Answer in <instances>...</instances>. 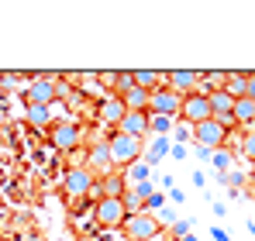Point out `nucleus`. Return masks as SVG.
Returning a JSON list of instances; mask_svg holds the SVG:
<instances>
[{"mask_svg": "<svg viewBox=\"0 0 255 241\" xmlns=\"http://www.w3.org/2000/svg\"><path fill=\"white\" fill-rule=\"evenodd\" d=\"M159 217L155 214H148V210H141V214H128V221H125V235L131 241H152V238H159Z\"/></svg>", "mask_w": 255, "mask_h": 241, "instance_id": "f03ea898", "label": "nucleus"}, {"mask_svg": "<svg viewBox=\"0 0 255 241\" xmlns=\"http://www.w3.org/2000/svg\"><path fill=\"white\" fill-rule=\"evenodd\" d=\"M193 138H197V148L200 152H217V148L228 145V127L211 118V120H204V124L193 127Z\"/></svg>", "mask_w": 255, "mask_h": 241, "instance_id": "7ed1b4c3", "label": "nucleus"}, {"mask_svg": "<svg viewBox=\"0 0 255 241\" xmlns=\"http://www.w3.org/2000/svg\"><path fill=\"white\" fill-rule=\"evenodd\" d=\"M131 80L138 90H145V93H152L155 86H162L166 83V73H155V69H138V73H131Z\"/></svg>", "mask_w": 255, "mask_h": 241, "instance_id": "ddd939ff", "label": "nucleus"}, {"mask_svg": "<svg viewBox=\"0 0 255 241\" xmlns=\"http://www.w3.org/2000/svg\"><path fill=\"white\" fill-rule=\"evenodd\" d=\"M197 83H200V73H193V69H172V73H166V83L162 86H169L172 93L186 97V93L197 90Z\"/></svg>", "mask_w": 255, "mask_h": 241, "instance_id": "9d476101", "label": "nucleus"}, {"mask_svg": "<svg viewBox=\"0 0 255 241\" xmlns=\"http://www.w3.org/2000/svg\"><path fill=\"white\" fill-rule=\"evenodd\" d=\"M231 118H235V124H245V127H252V124H255V100H249V97L235 100V107H231Z\"/></svg>", "mask_w": 255, "mask_h": 241, "instance_id": "4468645a", "label": "nucleus"}, {"mask_svg": "<svg viewBox=\"0 0 255 241\" xmlns=\"http://www.w3.org/2000/svg\"><path fill=\"white\" fill-rule=\"evenodd\" d=\"M211 104H207V97L204 93H186L183 97V104H179V120L183 124H190V127H197V124H204V120H211Z\"/></svg>", "mask_w": 255, "mask_h": 241, "instance_id": "20e7f679", "label": "nucleus"}, {"mask_svg": "<svg viewBox=\"0 0 255 241\" xmlns=\"http://www.w3.org/2000/svg\"><path fill=\"white\" fill-rule=\"evenodd\" d=\"M118 100L125 104V111H141V114H148V93H145V90H138V86H134V90H128L125 97H118Z\"/></svg>", "mask_w": 255, "mask_h": 241, "instance_id": "dca6fc26", "label": "nucleus"}, {"mask_svg": "<svg viewBox=\"0 0 255 241\" xmlns=\"http://www.w3.org/2000/svg\"><path fill=\"white\" fill-rule=\"evenodd\" d=\"M52 145L59 148V152H66V155H73L80 145H83V127L80 124H73V120H59V124H52Z\"/></svg>", "mask_w": 255, "mask_h": 241, "instance_id": "39448f33", "label": "nucleus"}, {"mask_svg": "<svg viewBox=\"0 0 255 241\" xmlns=\"http://www.w3.org/2000/svg\"><path fill=\"white\" fill-rule=\"evenodd\" d=\"M245 76H249V86H245V97H249V100H255V73H245Z\"/></svg>", "mask_w": 255, "mask_h": 241, "instance_id": "a878e982", "label": "nucleus"}, {"mask_svg": "<svg viewBox=\"0 0 255 241\" xmlns=\"http://www.w3.org/2000/svg\"><path fill=\"white\" fill-rule=\"evenodd\" d=\"M141 148H145L141 138H131V134H121V131H114V134L107 138L111 162H114V169H121V172H125L128 165H134V162L141 159Z\"/></svg>", "mask_w": 255, "mask_h": 241, "instance_id": "f257e3e1", "label": "nucleus"}, {"mask_svg": "<svg viewBox=\"0 0 255 241\" xmlns=\"http://www.w3.org/2000/svg\"><path fill=\"white\" fill-rule=\"evenodd\" d=\"M93 186H97V179L90 176L86 165H73V169L66 172V179H62V190H66L69 197H86Z\"/></svg>", "mask_w": 255, "mask_h": 241, "instance_id": "1a4fd4ad", "label": "nucleus"}, {"mask_svg": "<svg viewBox=\"0 0 255 241\" xmlns=\"http://www.w3.org/2000/svg\"><path fill=\"white\" fill-rule=\"evenodd\" d=\"M179 104L183 97L172 93L169 86H155L148 93V114H162V118H179Z\"/></svg>", "mask_w": 255, "mask_h": 241, "instance_id": "423d86ee", "label": "nucleus"}, {"mask_svg": "<svg viewBox=\"0 0 255 241\" xmlns=\"http://www.w3.org/2000/svg\"><path fill=\"white\" fill-rule=\"evenodd\" d=\"M97 114H100V120H107V124H114V127H118L128 111H125V104H121V100H104V104L97 107Z\"/></svg>", "mask_w": 255, "mask_h": 241, "instance_id": "2eb2a0df", "label": "nucleus"}, {"mask_svg": "<svg viewBox=\"0 0 255 241\" xmlns=\"http://www.w3.org/2000/svg\"><path fill=\"white\" fill-rule=\"evenodd\" d=\"M55 97H69V83H55Z\"/></svg>", "mask_w": 255, "mask_h": 241, "instance_id": "cd10ccee", "label": "nucleus"}, {"mask_svg": "<svg viewBox=\"0 0 255 241\" xmlns=\"http://www.w3.org/2000/svg\"><path fill=\"white\" fill-rule=\"evenodd\" d=\"M86 169H90V176L100 183V179H107L111 172H118L114 169V162H111V152H107V141H97L90 152H86V162H83Z\"/></svg>", "mask_w": 255, "mask_h": 241, "instance_id": "0eeeda50", "label": "nucleus"}, {"mask_svg": "<svg viewBox=\"0 0 255 241\" xmlns=\"http://www.w3.org/2000/svg\"><path fill=\"white\" fill-rule=\"evenodd\" d=\"M97 80L104 83L107 90H114V86H118V73H114V69H111V73H97Z\"/></svg>", "mask_w": 255, "mask_h": 241, "instance_id": "393cba45", "label": "nucleus"}, {"mask_svg": "<svg viewBox=\"0 0 255 241\" xmlns=\"http://www.w3.org/2000/svg\"><path fill=\"white\" fill-rule=\"evenodd\" d=\"M28 124H31V127H45V124H52V107L28 104Z\"/></svg>", "mask_w": 255, "mask_h": 241, "instance_id": "a211bd4d", "label": "nucleus"}, {"mask_svg": "<svg viewBox=\"0 0 255 241\" xmlns=\"http://www.w3.org/2000/svg\"><path fill=\"white\" fill-rule=\"evenodd\" d=\"M128 90H134V80H131V73H118V86H114V93H118V97H125Z\"/></svg>", "mask_w": 255, "mask_h": 241, "instance_id": "5701e85b", "label": "nucleus"}, {"mask_svg": "<svg viewBox=\"0 0 255 241\" xmlns=\"http://www.w3.org/2000/svg\"><path fill=\"white\" fill-rule=\"evenodd\" d=\"M24 100H28V104L48 107V104L55 100V80H52V76H35L31 86H28V93H24Z\"/></svg>", "mask_w": 255, "mask_h": 241, "instance_id": "9b49d317", "label": "nucleus"}, {"mask_svg": "<svg viewBox=\"0 0 255 241\" xmlns=\"http://www.w3.org/2000/svg\"><path fill=\"white\" fill-rule=\"evenodd\" d=\"M214 165H217V172H228V169H231V155H228L224 148H217V152H214Z\"/></svg>", "mask_w": 255, "mask_h": 241, "instance_id": "b1692460", "label": "nucleus"}, {"mask_svg": "<svg viewBox=\"0 0 255 241\" xmlns=\"http://www.w3.org/2000/svg\"><path fill=\"white\" fill-rule=\"evenodd\" d=\"M100 193H104V197H125V179H121V172H111L107 179H100Z\"/></svg>", "mask_w": 255, "mask_h": 241, "instance_id": "6ab92c4d", "label": "nucleus"}, {"mask_svg": "<svg viewBox=\"0 0 255 241\" xmlns=\"http://www.w3.org/2000/svg\"><path fill=\"white\" fill-rule=\"evenodd\" d=\"M245 86H249V76H245V73H228L224 93H228L231 100H242V97H245Z\"/></svg>", "mask_w": 255, "mask_h": 241, "instance_id": "f3484780", "label": "nucleus"}, {"mask_svg": "<svg viewBox=\"0 0 255 241\" xmlns=\"http://www.w3.org/2000/svg\"><path fill=\"white\" fill-rule=\"evenodd\" d=\"M252 179H255V162H252Z\"/></svg>", "mask_w": 255, "mask_h": 241, "instance_id": "c756f323", "label": "nucleus"}, {"mask_svg": "<svg viewBox=\"0 0 255 241\" xmlns=\"http://www.w3.org/2000/svg\"><path fill=\"white\" fill-rule=\"evenodd\" d=\"M118 131L145 141V134H148V114H141V111H128L125 118H121V124H118Z\"/></svg>", "mask_w": 255, "mask_h": 241, "instance_id": "f8f14e48", "label": "nucleus"}, {"mask_svg": "<svg viewBox=\"0 0 255 241\" xmlns=\"http://www.w3.org/2000/svg\"><path fill=\"white\" fill-rule=\"evenodd\" d=\"M172 131V118H162V114H148V134L155 138H166Z\"/></svg>", "mask_w": 255, "mask_h": 241, "instance_id": "aec40b11", "label": "nucleus"}, {"mask_svg": "<svg viewBox=\"0 0 255 241\" xmlns=\"http://www.w3.org/2000/svg\"><path fill=\"white\" fill-rule=\"evenodd\" d=\"M242 155H245V162H255V131L242 134Z\"/></svg>", "mask_w": 255, "mask_h": 241, "instance_id": "4be33fe9", "label": "nucleus"}, {"mask_svg": "<svg viewBox=\"0 0 255 241\" xmlns=\"http://www.w3.org/2000/svg\"><path fill=\"white\" fill-rule=\"evenodd\" d=\"M166 152H169V141H166V138H155V141H152V148H148V165H152V162H159Z\"/></svg>", "mask_w": 255, "mask_h": 241, "instance_id": "412c9836", "label": "nucleus"}, {"mask_svg": "<svg viewBox=\"0 0 255 241\" xmlns=\"http://www.w3.org/2000/svg\"><path fill=\"white\" fill-rule=\"evenodd\" d=\"M172 231H176L179 238H186V231H190V224H186V221H179V224H172Z\"/></svg>", "mask_w": 255, "mask_h": 241, "instance_id": "bb28decb", "label": "nucleus"}, {"mask_svg": "<svg viewBox=\"0 0 255 241\" xmlns=\"http://www.w3.org/2000/svg\"><path fill=\"white\" fill-rule=\"evenodd\" d=\"M179 241H197V238H193V235H186V238H179Z\"/></svg>", "mask_w": 255, "mask_h": 241, "instance_id": "c85d7f7f", "label": "nucleus"}, {"mask_svg": "<svg viewBox=\"0 0 255 241\" xmlns=\"http://www.w3.org/2000/svg\"><path fill=\"white\" fill-rule=\"evenodd\" d=\"M128 221V210L121 197H104V200H97V224H104V228H125Z\"/></svg>", "mask_w": 255, "mask_h": 241, "instance_id": "6e6552de", "label": "nucleus"}]
</instances>
